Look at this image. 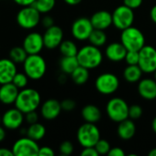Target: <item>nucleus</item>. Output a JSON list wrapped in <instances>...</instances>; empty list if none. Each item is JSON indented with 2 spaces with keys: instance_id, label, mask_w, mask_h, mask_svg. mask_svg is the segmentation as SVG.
<instances>
[{
  "instance_id": "f257e3e1",
  "label": "nucleus",
  "mask_w": 156,
  "mask_h": 156,
  "mask_svg": "<svg viewBox=\"0 0 156 156\" xmlns=\"http://www.w3.org/2000/svg\"><path fill=\"white\" fill-rule=\"evenodd\" d=\"M41 105L40 93L33 88H24L19 90L15 101V107L24 114L37 111Z\"/></svg>"
},
{
  "instance_id": "f03ea898",
  "label": "nucleus",
  "mask_w": 156,
  "mask_h": 156,
  "mask_svg": "<svg viewBox=\"0 0 156 156\" xmlns=\"http://www.w3.org/2000/svg\"><path fill=\"white\" fill-rule=\"evenodd\" d=\"M76 57L80 66H82L88 69L98 68L103 59L101 49L91 44L86 45L80 48Z\"/></svg>"
},
{
  "instance_id": "7ed1b4c3",
  "label": "nucleus",
  "mask_w": 156,
  "mask_h": 156,
  "mask_svg": "<svg viewBox=\"0 0 156 156\" xmlns=\"http://www.w3.org/2000/svg\"><path fill=\"white\" fill-rule=\"evenodd\" d=\"M23 69L30 80H38L46 74L47 63L45 58L39 54L27 55L23 62Z\"/></svg>"
},
{
  "instance_id": "20e7f679",
  "label": "nucleus",
  "mask_w": 156,
  "mask_h": 156,
  "mask_svg": "<svg viewBox=\"0 0 156 156\" xmlns=\"http://www.w3.org/2000/svg\"><path fill=\"white\" fill-rule=\"evenodd\" d=\"M121 43L127 51H139L145 45V37L139 28L131 26L122 30Z\"/></svg>"
},
{
  "instance_id": "39448f33",
  "label": "nucleus",
  "mask_w": 156,
  "mask_h": 156,
  "mask_svg": "<svg viewBox=\"0 0 156 156\" xmlns=\"http://www.w3.org/2000/svg\"><path fill=\"white\" fill-rule=\"evenodd\" d=\"M101 139V132L95 123L85 122L77 131V140L83 147H94Z\"/></svg>"
},
{
  "instance_id": "423d86ee",
  "label": "nucleus",
  "mask_w": 156,
  "mask_h": 156,
  "mask_svg": "<svg viewBox=\"0 0 156 156\" xmlns=\"http://www.w3.org/2000/svg\"><path fill=\"white\" fill-rule=\"evenodd\" d=\"M40 15L33 5L22 6L16 14V23L24 29H33L40 23Z\"/></svg>"
},
{
  "instance_id": "0eeeda50",
  "label": "nucleus",
  "mask_w": 156,
  "mask_h": 156,
  "mask_svg": "<svg viewBox=\"0 0 156 156\" xmlns=\"http://www.w3.org/2000/svg\"><path fill=\"white\" fill-rule=\"evenodd\" d=\"M106 112L111 121L119 123L129 118V105L123 99L115 97L108 101Z\"/></svg>"
},
{
  "instance_id": "6e6552de",
  "label": "nucleus",
  "mask_w": 156,
  "mask_h": 156,
  "mask_svg": "<svg viewBox=\"0 0 156 156\" xmlns=\"http://www.w3.org/2000/svg\"><path fill=\"white\" fill-rule=\"evenodd\" d=\"M120 87L118 77L111 72H105L99 75L95 80V88L98 92L103 95H112L117 91Z\"/></svg>"
},
{
  "instance_id": "1a4fd4ad",
  "label": "nucleus",
  "mask_w": 156,
  "mask_h": 156,
  "mask_svg": "<svg viewBox=\"0 0 156 156\" xmlns=\"http://www.w3.org/2000/svg\"><path fill=\"white\" fill-rule=\"evenodd\" d=\"M112 15V25L120 30H123L133 26L134 22L133 9L126 6L125 5H122L116 7Z\"/></svg>"
},
{
  "instance_id": "9d476101",
  "label": "nucleus",
  "mask_w": 156,
  "mask_h": 156,
  "mask_svg": "<svg viewBox=\"0 0 156 156\" xmlns=\"http://www.w3.org/2000/svg\"><path fill=\"white\" fill-rule=\"evenodd\" d=\"M139 67L144 73H154L156 70V48L144 45L139 50Z\"/></svg>"
},
{
  "instance_id": "9b49d317",
  "label": "nucleus",
  "mask_w": 156,
  "mask_h": 156,
  "mask_svg": "<svg viewBox=\"0 0 156 156\" xmlns=\"http://www.w3.org/2000/svg\"><path fill=\"white\" fill-rule=\"evenodd\" d=\"M38 151L39 146L37 141H34L27 135L17 139L12 146V152L15 156L38 155Z\"/></svg>"
},
{
  "instance_id": "f8f14e48",
  "label": "nucleus",
  "mask_w": 156,
  "mask_h": 156,
  "mask_svg": "<svg viewBox=\"0 0 156 156\" xmlns=\"http://www.w3.org/2000/svg\"><path fill=\"white\" fill-rule=\"evenodd\" d=\"M2 126L6 130H17L25 122V114L17 108H10L6 110L1 116Z\"/></svg>"
},
{
  "instance_id": "ddd939ff",
  "label": "nucleus",
  "mask_w": 156,
  "mask_h": 156,
  "mask_svg": "<svg viewBox=\"0 0 156 156\" xmlns=\"http://www.w3.org/2000/svg\"><path fill=\"white\" fill-rule=\"evenodd\" d=\"M93 29L90 19L85 16L77 18L71 25V34L75 39L80 41L88 40Z\"/></svg>"
},
{
  "instance_id": "4468645a",
  "label": "nucleus",
  "mask_w": 156,
  "mask_h": 156,
  "mask_svg": "<svg viewBox=\"0 0 156 156\" xmlns=\"http://www.w3.org/2000/svg\"><path fill=\"white\" fill-rule=\"evenodd\" d=\"M64 33L61 27L53 25L52 27L46 28L43 35L44 46L48 49H55L59 47L60 43L63 41Z\"/></svg>"
},
{
  "instance_id": "2eb2a0df",
  "label": "nucleus",
  "mask_w": 156,
  "mask_h": 156,
  "mask_svg": "<svg viewBox=\"0 0 156 156\" xmlns=\"http://www.w3.org/2000/svg\"><path fill=\"white\" fill-rule=\"evenodd\" d=\"M22 47L25 48L28 55L39 54L45 48L43 36L37 32H31L27 34L23 40Z\"/></svg>"
},
{
  "instance_id": "dca6fc26",
  "label": "nucleus",
  "mask_w": 156,
  "mask_h": 156,
  "mask_svg": "<svg viewBox=\"0 0 156 156\" xmlns=\"http://www.w3.org/2000/svg\"><path fill=\"white\" fill-rule=\"evenodd\" d=\"M62 111L61 104L55 99H48L40 106V114L47 121H53L57 119Z\"/></svg>"
},
{
  "instance_id": "f3484780",
  "label": "nucleus",
  "mask_w": 156,
  "mask_h": 156,
  "mask_svg": "<svg viewBox=\"0 0 156 156\" xmlns=\"http://www.w3.org/2000/svg\"><path fill=\"white\" fill-rule=\"evenodd\" d=\"M16 72V64L11 58H0V85L12 82Z\"/></svg>"
},
{
  "instance_id": "a211bd4d",
  "label": "nucleus",
  "mask_w": 156,
  "mask_h": 156,
  "mask_svg": "<svg viewBox=\"0 0 156 156\" xmlns=\"http://www.w3.org/2000/svg\"><path fill=\"white\" fill-rule=\"evenodd\" d=\"M137 90L139 95L146 101L156 99V80L154 79H141L138 81Z\"/></svg>"
},
{
  "instance_id": "6ab92c4d",
  "label": "nucleus",
  "mask_w": 156,
  "mask_h": 156,
  "mask_svg": "<svg viewBox=\"0 0 156 156\" xmlns=\"http://www.w3.org/2000/svg\"><path fill=\"white\" fill-rule=\"evenodd\" d=\"M93 28L106 30L112 25V15L107 10H99L90 18Z\"/></svg>"
},
{
  "instance_id": "aec40b11",
  "label": "nucleus",
  "mask_w": 156,
  "mask_h": 156,
  "mask_svg": "<svg viewBox=\"0 0 156 156\" xmlns=\"http://www.w3.org/2000/svg\"><path fill=\"white\" fill-rule=\"evenodd\" d=\"M19 89L13 82L0 85V102L4 105L15 104Z\"/></svg>"
},
{
  "instance_id": "412c9836",
  "label": "nucleus",
  "mask_w": 156,
  "mask_h": 156,
  "mask_svg": "<svg viewBox=\"0 0 156 156\" xmlns=\"http://www.w3.org/2000/svg\"><path fill=\"white\" fill-rule=\"evenodd\" d=\"M127 49L121 42H113L109 44L105 49L106 58L112 62H120L124 60Z\"/></svg>"
},
{
  "instance_id": "4be33fe9",
  "label": "nucleus",
  "mask_w": 156,
  "mask_h": 156,
  "mask_svg": "<svg viewBox=\"0 0 156 156\" xmlns=\"http://www.w3.org/2000/svg\"><path fill=\"white\" fill-rule=\"evenodd\" d=\"M136 133V125L133 120H130V118L119 122L117 127V134L118 136L124 141L131 140Z\"/></svg>"
},
{
  "instance_id": "5701e85b",
  "label": "nucleus",
  "mask_w": 156,
  "mask_h": 156,
  "mask_svg": "<svg viewBox=\"0 0 156 156\" xmlns=\"http://www.w3.org/2000/svg\"><path fill=\"white\" fill-rule=\"evenodd\" d=\"M81 117L85 122L96 123L101 119V112L98 106L94 104H87L81 110Z\"/></svg>"
},
{
  "instance_id": "b1692460",
  "label": "nucleus",
  "mask_w": 156,
  "mask_h": 156,
  "mask_svg": "<svg viewBox=\"0 0 156 156\" xmlns=\"http://www.w3.org/2000/svg\"><path fill=\"white\" fill-rule=\"evenodd\" d=\"M143 73L139 65H128L123 70V78L130 83H135L142 79Z\"/></svg>"
},
{
  "instance_id": "393cba45",
  "label": "nucleus",
  "mask_w": 156,
  "mask_h": 156,
  "mask_svg": "<svg viewBox=\"0 0 156 156\" xmlns=\"http://www.w3.org/2000/svg\"><path fill=\"white\" fill-rule=\"evenodd\" d=\"M26 135L34 141H40L43 139L46 135V128L45 126L40 122H35L32 124H29V126L27 128V133Z\"/></svg>"
},
{
  "instance_id": "a878e982",
  "label": "nucleus",
  "mask_w": 156,
  "mask_h": 156,
  "mask_svg": "<svg viewBox=\"0 0 156 156\" xmlns=\"http://www.w3.org/2000/svg\"><path fill=\"white\" fill-rule=\"evenodd\" d=\"M59 66H60V69L63 73H65L66 75H70L79 66V61L77 59L76 56L73 57H62V58L60 59L59 62Z\"/></svg>"
},
{
  "instance_id": "bb28decb",
  "label": "nucleus",
  "mask_w": 156,
  "mask_h": 156,
  "mask_svg": "<svg viewBox=\"0 0 156 156\" xmlns=\"http://www.w3.org/2000/svg\"><path fill=\"white\" fill-rule=\"evenodd\" d=\"M71 80H73V82L77 85H83L85 84L90 78V69L82 67V66H79L71 74H70Z\"/></svg>"
},
{
  "instance_id": "cd10ccee",
  "label": "nucleus",
  "mask_w": 156,
  "mask_h": 156,
  "mask_svg": "<svg viewBox=\"0 0 156 156\" xmlns=\"http://www.w3.org/2000/svg\"><path fill=\"white\" fill-rule=\"evenodd\" d=\"M88 40L90 41V44L95 46V47H102L107 42V35L105 33V30L101 29H96L94 28L89 37Z\"/></svg>"
},
{
  "instance_id": "c85d7f7f",
  "label": "nucleus",
  "mask_w": 156,
  "mask_h": 156,
  "mask_svg": "<svg viewBox=\"0 0 156 156\" xmlns=\"http://www.w3.org/2000/svg\"><path fill=\"white\" fill-rule=\"evenodd\" d=\"M59 51L61 53L62 56L64 57H73V56H77L78 54V47L77 45L72 41V40H63L59 47Z\"/></svg>"
},
{
  "instance_id": "c756f323",
  "label": "nucleus",
  "mask_w": 156,
  "mask_h": 156,
  "mask_svg": "<svg viewBox=\"0 0 156 156\" xmlns=\"http://www.w3.org/2000/svg\"><path fill=\"white\" fill-rule=\"evenodd\" d=\"M27 55L28 54L23 47H14L9 51V58H11L16 64H23Z\"/></svg>"
},
{
  "instance_id": "7c9ffc66",
  "label": "nucleus",
  "mask_w": 156,
  "mask_h": 156,
  "mask_svg": "<svg viewBox=\"0 0 156 156\" xmlns=\"http://www.w3.org/2000/svg\"><path fill=\"white\" fill-rule=\"evenodd\" d=\"M33 5L40 14H48L55 7L56 0H36Z\"/></svg>"
},
{
  "instance_id": "2f4dec72",
  "label": "nucleus",
  "mask_w": 156,
  "mask_h": 156,
  "mask_svg": "<svg viewBox=\"0 0 156 156\" xmlns=\"http://www.w3.org/2000/svg\"><path fill=\"white\" fill-rule=\"evenodd\" d=\"M28 80H29V78L27 76V74L25 72H16L12 82L19 90H22L24 88H27V86L28 84Z\"/></svg>"
},
{
  "instance_id": "473e14b6",
  "label": "nucleus",
  "mask_w": 156,
  "mask_h": 156,
  "mask_svg": "<svg viewBox=\"0 0 156 156\" xmlns=\"http://www.w3.org/2000/svg\"><path fill=\"white\" fill-rule=\"evenodd\" d=\"M94 147H95L96 151L98 152L99 155L108 154V153L110 152V150L112 148L110 143L107 140H104V139H101V138L98 141V143L95 144Z\"/></svg>"
},
{
  "instance_id": "72a5a7b5",
  "label": "nucleus",
  "mask_w": 156,
  "mask_h": 156,
  "mask_svg": "<svg viewBox=\"0 0 156 156\" xmlns=\"http://www.w3.org/2000/svg\"><path fill=\"white\" fill-rule=\"evenodd\" d=\"M143 108L138 104H133L129 106V118L132 120H139L143 115Z\"/></svg>"
},
{
  "instance_id": "f704fd0d",
  "label": "nucleus",
  "mask_w": 156,
  "mask_h": 156,
  "mask_svg": "<svg viewBox=\"0 0 156 156\" xmlns=\"http://www.w3.org/2000/svg\"><path fill=\"white\" fill-rule=\"evenodd\" d=\"M74 151V146L71 142L69 141H64L59 145V153L61 155L68 156L70 155Z\"/></svg>"
},
{
  "instance_id": "c9c22d12",
  "label": "nucleus",
  "mask_w": 156,
  "mask_h": 156,
  "mask_svg": "<svg viewBox=\"0 0 156 156\" xmlns=\"http://www.w3.org/2000/svg\"><path fill=\"white\" fill-rule=\"evenodd\" d=\"M124 60L127 65H138L139 51H127Z\"/></svg>"
},
{
  "instance_id": "e433bc0d",
  "label": "nucleus",
  "mask_w": 156,
  "mask_h": 156,
  "mask_svg": "<svg viewBox=\"0 0 156 156\" xmlns=\"http://www.w3.org/2000/svg\"><path fill=\"white\" fill-rule=\"evenodd\" d=\"M61 108L63 111H66V112H71L73 111L75 108H76V102L71 100V99H66V100H63L61 102Z\"/></svg>"
},
{
  "instance_id": "4c0bfd02",
  "label": "nucleus",
  "mask_w": 156,
  "mask_h": 156,
  "mask_svg": "<svg viewBox=\"0 0 156 156\" xmlns=\"http://www.w3.org/2000/svg\"><path fill=\"white\" fill-rule=\"evenodd\" d=\"M25 122L28 124H32L35 122H38V114L37 113L36 111L27 112L25 114Z\"/></svg>"
},
{
  "instance_id": "58836bf2",
  "label": "nucleus",
  "mask_w": 156,
  "mask_h": 156,
  "mask_svg": "<svg viewBox=\"0 0 156 156\" xmlns=\"http://www.w3.org/2000/svg\"><path fill=\"white\" fill-rule=\"evenodd\" d=\"M143 1L144 0H123V5L134 10L142 5Z\"/></svg>"
},
{
  "instance_id": "ea45409f",
  "label": "nucleus",
  "mask_w": 156,
  "mask_h": 156,
  "mask_svg": "<svg viewBox=\"0 0 156 156\" xmlns=\"http://www.w3.org/2000/svg\"><path fill=\"white\" fill-rule=\"evenodd\" d=\"M55 152L53 149L49 146H42L39 147L38 151V156H54Z\"/></svg>"
},
{
  "instance_id": "a19ab883",
  "label": "nucleus",
  "mask_w": 156,
  "mask_h": 156,
  "mask_svg": "<svg viewBox=\"0 0 156 156\" xmlns=\"http://www.w3.org/2000/svg\"><path fill=\"white\" fill-rule=\"evenodd\" d=\"M81 156H98L99 154L96 151L95 147H85L80 153Z\"/></svg>"
},
{
  "instance_id": "79ce46f5",
  "label": "nucleus",
  "mask_w": 156,
  "mask_h": 156,
  "mask_svg": "<svg viewBox=\"0 0 156 156\" xmlns=\"http://www.w3.org/2000/svg\"><path fill=\"white\" fill-rule=\"evenodd\" d=\"M42 26L46 28H48L54 25V19L50 16H45L41 20H40Z\"/></svg>"
},
{
  "instance_id": "37998d69",
  "label": "nucleus",
  "mask_w": 156,
  "mask_h": 156,
  "mask_svg": "<svg viewBox=\"0 0 156 156\" xmlns=\"http://www.w3.org/2000/svg\"><path fill=\"white\" fill-rule=\"evenodd\" d=\"M109 156H124L125 153L121 147H112L108 153Z\"/></svg>"
},
{
  "instance_id": "c03bdc74",
  "label": "nucleus",
  "mask_w": 156,
  "mask_h": 156,
  "mask_svg": "<svg viewBox=\"0 0 156 156\" xmlns=\"http://www.w3.org/2000/svg\"><path fill=\"white\" fill-rule=\"evenodd\" d=\"M13 1L20 6H26V5H33L36 0H13Z\"/></svg>"
},
{
  "instance_id": "a18cd8bd",
  "label": "nucleus",
  "mask_w": 156,
  "mask_h": 156,
  "mask_svg": "<svg viewBox=\"0 0 156 156\" xmlns=\"http://www.w3.org/2000/svg\"><path fill=\"white\" fill-rule=\"evenodd\" d=\"M0 156H14V154L12 152V149L2 147L0 148Z\"/></svg>"
},
{
  "instance_id": "49530a36",
  "label": "nucleus",
  "mask_w": 156,
  "mask_h": 156,
  "mask_svg": "<svg viewBox=\"0 0 156 156\" xmlns=\"http://www.w3.org/2000/svg\"><path fill=\"white\" fill-rule=\"evenodd\" d=\"M150 17L152 19V21L156 24V5H154L150 11Z\"/></svg>"
},
{
  "instance_id": "de8ad7c7",
  "label": "nucleus",
  "mask_w": 156,
  "mask_h": 156,
  "mask_svg": "<svg viewBox=\"0 0 156 156\" xmlns=\"http://www.w3.org/2000/svg\"><path fill=\"white\" fill-rule=\"evenodd\" d=\"M69 5H77L81 3L82 0H63Z\"/></svg>"
},
{
  "instance_id": "09e8293b",
  "label": "nucleus",
  "mask_w": 156,
  "mask_h": 156,
  "mask_svg": "<svg viewBox=\"0 0 156 156\" xmlns=\"http://www.w3.org/2000/svg\"><path fill=\"white\" fill-rule=\"evenodd\" d=\"M5 128L0 126V143L3 142L5 138Z\"/></svg>"
},
{
  "instance_id": "8fccbe9b",
  "label": "nucleus",
  "mask_w": 156,
  "mask_h": 156,
  "mask_svg": "<svg viewBox=\"0 0 156 156\" xmlns=\"http://www.w3.org/2000/svg\"><path fill=\"white\" fill-rule=\"evenodd\" d=\"M152 129L154 132V133H156V116L154 118V120L152 122Z\"/></svg>"
},
{
  "instance_id": "3c124183",
  "label": "nucleus",
  "mask_w": 156,
  "mask_h": 156,
  "mask_svg": "<svg viewBox=\"0 0 156 156\" xmlns=\"http://www.w3.org/2000/svg\"><path fill=\"white\" fill-rule=\"evenodd\" d=\"M148 155L149 156H156V148L152 149L149 153H148Z\"/></svg>"
},
{
  "instance_id": "603ef678",
  "label": "nucleus",
  "mask_w": 156,
  "mask_h": 156,
  "mask_svg": "<svg viewBox=\"0 0 156 156\" xmlns=\"http://www.w3.org/2000/svg\"><path fill=\"white\" fill-rule=\"evenodd\" d=\"M154 80H156V70L154 71Z\"/></svg>"
},
{
  "instance_id": "864d4df0",
  "label": "nucleus",
  "mask_w": 156,
  "mask_h": 156,
  "mask_svg": "<svg viewBox=\"0 0 156 156\" xmlns=\"http://www.w3.org/2000/svg\"><path fill=\"white\" fill-rule=\"evenodd\" d=\"M1 121H2V118H1V116H0V124H1Z\"/></svg>"
},
{
  "instance_id": "5fc2aeb1",
  "label": "nucleus",
  "mask_w": 156,
  "mask_h": 156,
  "mask_svg": "<svg viewBox=\"0 0 156 156\" xmlns=\"http://www.w3.org/2000/svg\"><path fill=\"white\" fill-rule=\"evenodd\" d=\"M0 1H2V0H0Z\"/></svg>"
}]
</instances>
